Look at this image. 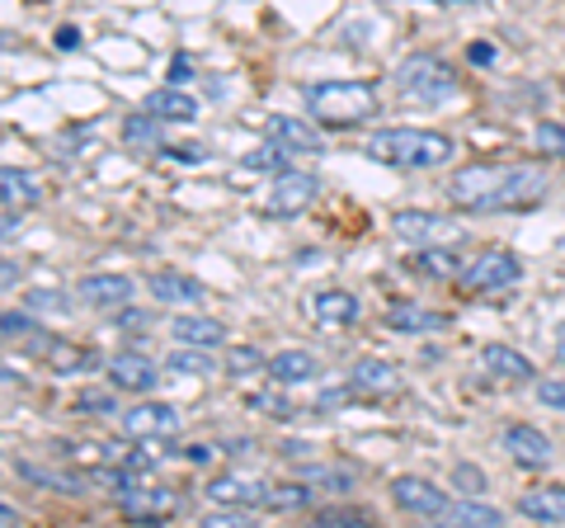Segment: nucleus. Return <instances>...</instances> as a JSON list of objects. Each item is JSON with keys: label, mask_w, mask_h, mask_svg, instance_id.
Here are the masks:
<instances>
[{"label": "nucleus", "mask_w": 565, "mask_h": 528, "mask_svg": "<svg viewBox=\"0 0 565 528\" xmlns=\"http://www.w3.org/2000/svg\"><path fill=\"white\" fill-rule=\"evenodd\" d=\"M180 430V411L170 401H137V406L122 411V434L132 444H151V439H170Z\"/></svg>", "instance_id": "423d86ee"}, {"label": "nucleus", "mask_w": 565, "mask_h": 528, "mask_svg": "<svg viewBox=\"0 0 565 528\" xmlns=\"http://www.w3.org/2000/svg\"><path fill=\"white\" fill-rule=\"evenodd\" d=\"M76 43H81V33H76V29H62V33H57V47H66V52H71Z\"/></svg>", "instance_id": "49530a36"}, {"label": "nucleus", "mask_w": 565, "mask_h": 528, "mask_svg": "<svg viewBox=\"0 0 565 528\" xmlns=\"http://www.w3.org/2000/svg\"><path fill=\"white\" fill-rule=\"evenodd\" d=\"M264 128H269L274 147H282V151H321L326 147L321 133H316L307 118H282V114H274V118H264Z\"/></svg>", "instance_id": "f3484780"}, {"label": "nucleus", "mask_w": 565, "mask_h": 528, "mask_svg": "<svg viewBox=\"0 0 565 528\" xmlns=\"http://www.w3.org/2000/svg\"><path fill=\"white\" fill-rule=\"evenodd\" d=\"M226 368H232V373H255V368H269V359H264L255 345H245V349H232Z\"/></svg>", "instance_id": "e433bc0d"}, {"label": "nucleus", "mask_w": 565, "mask_h": 528, "mask_svg": "<svg viewBox=\"0 0 565 528\" xmlns=\"http://www.w3.org/2000/svg\"><path fill=\"white\" fill-rule=\"evenodd\" d=\"M122 137H128L132 147H156V142H161V123H156L151 114L128 118V123H122Z\"/></svg>", "instance_id": "7c9ffc66"}, {"label": "nucleus", "mask_w": 565, "mask_h": 528, "mask_svg": "<svg viewBox=\"0 0 565 528\" xmlns=\"http://www.w3.org/2000/svg\"><path fill=\"white\" fill-rule=\"evenodd\" d=\"M166 368L170 373H184V378H207L217 363H212V355H203V349H174L166 359Z\"/></svg>", "instance_id": "c756f323"}, {"label": "nucleus", "mask_w": 565, "mask_h": 528, "mask_svg": "<svg viewBox=\"0 0 565 528\" xmlns=\"http://www.w3.org/2000/svg\"><path fill=\"white\" fill-rule=\"evenodd\" d=\"M444 519H452L457 528H504V515L500 509H490L481 500H452V509Z\"/></svg>", "instance_id": "393cba45"}, {"label": "nucleus", "mask_w": 565, "mask_h": 528, "mask_svg": "<svg viewBox=\"0 0 565 528\" xmlns=\"http://www.w3.org/2000/svg\"><path fill=\"white\" fill-rule=\"evenodd\" d=\"M504 448H509V457H514L519 467H527V472L552 467V439H546L542 430H533V425L504 430Z\"/></svg>", "instance_id": "9d476101"}, {"label": "nucleus", "mask_w": 565, "mask_h": 528, "mask_svg": "<svg viewBox=\"0 0 565 528\" xmlns=\"http://www.w3.org/2000/svg\"><path fill=\"white\" fill-rule=\"evenodd\" d=\"M452 482H457V490L486 496V472H481V467H471V463H457V467H452Z\"/></svg>", "instance_id": "c9c22d12"}, {"label": "nucleus", "mask_w": 565, "mask_h": 528, "mask_svg": "<svg viewBox=\"0 0 565 528\" xmlns=\"http://www.w3.org/2000/svg\"><path fill=\"white\" fill-rule=\"evenodd\" d=\"M207 500L217 505H269V486H264L259 477H245V472H226V477H212L207 482Z\"/></svg>", "instance_id": "1a4fd4ad"}, {"label": "nucleus", "mask_w": 565, "mask_h": 528, "mask_svg": "<svg viewBox=\"0 0 565 528\" xmlns=\"http://www.w3.org/2000/svg\"><path fill=\"white\" fill-rule=\"evenodd\" d=\"M170 336L180 349H203V355H212L217 345H226V326L212 321V316H174Z\"/></svg>", "instance_id": "f8f14e48"}, {"label": "nucleus", "mask_w": 565, "mask_h": 528, "mask_svg": "<svg viewBox=\"0 0 565 528\" xmlns=\"http://www.w3.org/2000/svg\"><path fill=\"white\" fill-rule=\"evenodd\" d=\"M118 505H122V515H128V519H137V524H156V519H170L180 500H174V490L137 486V490H128V496H118Z\"/></svg>", "instance_id": "ddd939ff"}, {"label": "nucleus", "mask_w": 565, "mask_h": 528, "mask_svg": "<svg viewBox=\"0 0 565 528\" xmlns=\"http://www.w3.org/2000/svg\"><path fill=\"white\" fill-rule=\"evenodd\" d=\"M363 316V303L349 288H326L311 297V321L316 326H353Z\"/></svg>", "instance_id": "2eb2a0df"}, {"label": "nucleus", "mask_w": 565, "mask_h": 528, "mask_svg": "<svg viewBox=\"0 0 565 528\" xmlns=\"http://www.w3.org/2000/svg\"><path fill=\"white\" fill-rule=\"evenodd\" d=\"M184 457H189V463H212V457H217V448H207V444H193V448H184Z\"/></svg>", "instance_id": "37998d69"}, {"label": "nucleus", "mask_w": 565, "mask_h": 528, "mask_svg": "<svg viewBox=\"0 0 565 528\" xmlns=\"http://www.w3.org/2000/svg\"><path fill=\"white\" fill-rule=\"evenodd\" d=\"M76 297L85 307H122L132 297V278L128 274H90L76 284Z\"/></svg>", "instance_id": "dca6fc26"}, {"label": "nucleus", "mask_w": 565, "mask_h": 528, "mask_svg": "<svg viewBox=\"0 0 565 528\" xmlns=\"http://www.w3.org/2000/svg\"><path fill=\"white\" fill-rule=\"evenodd\" d=\"M392 232H396L401 241L424 245V241H444V236H452L457 226H452L448 218H438V213H424V208H401V213H392Z\"/></svg>", "instance_id": "9b49d317"}, {"label": "nucleus", "mask_w": 565, "mask_h": 528, "mask_svg": "<svg viewBox=\"0 0 565 528\" xmlns=\"http://www.w3.org/2000/svg\"><path fill=\"white\" fill-rule=\"evenodd\" d=\"M269 505L274 509H302V505H311V490L307 486H269Z\"/></svg>", "instance_id": "f704fd0d"}, {"label": "nucleus", "mask_w": 565, "mask_h": 528, "mask_svg": "<svg viewBox=\"0 0 565 528\" xmlns=\"http://www.w3.org/2000/svg\"><path fill=\"white\" fill-rule=\"evenodd\" d=\"M471 62H476V66H490V62H494V47H490V43H476V47H471Z\"/></svg>", "instance_id": "c03bdc74"}, {"label": "nucleus", "mask_w": 565, "mask_h": 528, "mask_svg": "<svg viewBox=\"0 0 565 528\" xmlns=\"http://www.w3.org/2000/svg\"><path fill=\"white\" fill-rule=\"evenodd\" d=\"M199 528H255V519L245 509H222V515H203Z\"/></svg>", "instance_id": "4c0bfd02"}, {"label": "nucleus", "mask_w": 565, "mask_h": 528, "mask_svg": "<svg viewBox=\"0 0 565 528\" xmlns=\"http://www.w3.org/2000/svg\"><path fill=\"white\" fill-rule=\"evenodd\" d=\"M302 477L311 486H321V490H349L353 486V472H330V467H307Z\"/></svg>", "instance_id": "72a5a7b5"}, {"label": "nucleus", "mask_w": 565, "mask_h": 528, "mask_svg": "<svg viewBox=\"0 0 565 528\" xmlns=\"http://www.w3.org/2000/svg\"><path fill=\"white\" fill-rule=\"evenodd\" d=\"M316 193H321V180L307 170H288V175H278L274 189H269V208L282 218H297V213H307V208L316 203Z\"/></svg>", "instance_id": "0eeeda50"}, {"label": "nucleus", "mask_w": 565, "mask_h": 528, "mask_svg": "<svg viewBox=\"0 0 565 528\" xmlns=\"http://www.w3.org/2000/svg\"><path fill=\"white\" fill-rule=\"evenodd\" d=\"M411 270L419 278H448L452 270H462V264H457L452 251H419V255H411Z\"/></svg>", "instance_id": "c85d7f7f"}, {"label": "nucleus", "mask_w": 565, "mask_h": 528, "mask_svg": "<svg viewBox=\"0 0 565 528\" xmlns=\"http://www.w3.org/2000/svg\"><path fill=\"white\" fill-rule=\"evenodd\" d=\"M533 147L565 161V123H537V128H533Z\"/></svg>", "instance_id": "2f4dec72"}, {"label": "nucleus", "mask_w": 565, "mask_h": 528, "mask_svg": "<svg viewBox=\"0 0 565 528\" xmlns=\"http://www.w3.org/2000/svg\"><path fill=\"white\" fill-rule=\"evenodd\" d=\"M481 363L504 382H533L537 378L533 359L519 355V349H509V345H481Z\"/></svg>", "instance_id": "6ab92c4d"}, {"label": "nucleus", "mask_w": 565, "mask_h": 528, "mask_svg": "<svg viewBox=\"0 0 565 528\" xmlns=\"http://www.w3.org/2000/svg\"><path fill=\"white\" fill-rule=\"evenodd\" d=\"M147 288H151V297H156V303H203V297H207V288L199 284V278H189V274H166V270H156L151 278H147Z\"/></svg>", "instance_id": "aec40b11"}, {"label": "nucleus", "mask_w": 565, "mask_h": 528, "mask_svg": "<svg viewBox=\"0 0 565 528\" xmlns=\"http://www.w3.org/2000/svg\"><path fill=\"white\" fill-rule=\"evenodd\" d=\"M382 321L392 326V330H444L448 316L434 311V307H419V303H392Z\"/></svg>", "instance_id": "5701e85b"}, {"label": "nucleus", "mask_w": 565, "mask_h": 528, "mask_svg": "<svg viewBox=\"0 0 565 528\" xmlns=\"http://www.w3.org/2000/svg\"><path fill=\"white\" fill-rule=\"evenodd\" d=\"M353 387H363V392H396L401 373L392 363H382V359H359L353 363Z\"/></svg>", "instance_id": "b1692460"}, {"label": "nucleus", "mask_w": 565, "mask_h": 528, "mask_svg": "<svg viewBox=\"0 0 565 528\" xmlns=\"http://www.w3.org/2000/svg\"><path fill=\"white\" fill-rule=\"evenodd\" d=\"M20 477L24 482H39V486H52V490H66V496H81L85 482L71 477V472H57V467H39V463H20Z\"/></svg>", "instance_id": "bb28decb"}, {"label": "nucleus", "mask_w": 565, "mask_h": 528, "mask_svg": "<svg viewBox=\"0 0 565 528\" xmlns=\"http://www.w3.org/2000/svg\"><path fill=\"white\" fill-rule=\"evenodd\" d=\"M321 373V359L311 355V349H282V355L269 359V378L278 387H297V382H311Z\"/></svg>", "instance_id": "412c9836"}, {"label": "nucleus", "mask_w": 565, "mask_h": 528, "mask_svg": "<svg viewBox=\"0 0 565 528\" xmlns=\"http://www.w3.org/2000/svg\"><path fill=\"white\" fill-rule=\"evenodd\" d=\"M519 260L500 251V245H490V251H481L471 264H462V288L471 293H494V288H509V284H519Z\"/></svg>", "instance_id": "39448f33"}, {"label": "nucleus", "mask_w": 565, "mask_h": 528, "mask_svg": "<svg viewBox=\"0 0 565 528\" xmlns=\"http://www.w3.org/2000/svg\"><path fill=\"white\" fill-rule=\"evenodd\" d=\"M29 307H39V311H66V293H52V288H39V293H29L24 297Z\"/></svg>", "instance_id": "ea45409f"}, {"label": "nucleus", "mask_w": 565, "mask_h": 528, "mask_svg": "<svg viewBox=\"0 0 565 528\" xmlns=\"http://www.w3.org/2000/svg\"><path fill=\"white\" fill-rule=\"evenodd\" d=\"M311 118L330 123V128H349V123H363L377 114V91L367 81H321L302 91Z\"/></svg>", "instance_id": "7ed1b4c3"}, {"label": "nucleus", "mask_w": 565, "mask_h": 528, "mask_svg": "<svg viewBox=\"0 0 565 528\" xmlns=\"http://www.w3.org/2000/svg\"><path fill=\"white\" fill-rule=\"evenodd\" d=\"M392 500L401 509H411V515H424V519H444L452 509V500L444 496V490H438L434 482H424V477H396L392 482Z\"/></svg>", "instance_id": "6e6552de"}, {"label": "nucleus", "mask_w": 565, "mask_h": 528, "mask_svg": "<svg viewBox=\"0 0 565 528\" xmlns=\"http://www.w3.org/2000/svg\"><path fill=\"white\" fill-rule=\"evenodd\" d=\"M0 330H6V340H14V336H33V321L24 311H6V321H0Z\"/></svg>", "instance_id": "a19ab883"}, {"label": "nucleus", "mask_w": 565, "mask_h": 528, "mask_svg": "<svg viewBox=\"0 0 565 528\" xmlns=\"http://www.w3.org/2000/svg\"><path fill=\"white\" fill-rule=\"evenodd\" d=\"M14 232H20V222H14V208H6V241H10Z\"/></svg>", "instance_id": "de8ad7c7"}, {"label": "nucleus", "mask_w": 565, "mask_h": 528, "mask_svg": "<svg viewBox=\"0 0 565 528\" xmlns=\"http://www.w3.org/2000/svg\"><path fill=\"white\" fill-rule=\"evenodd\" d=\"M546 193V175L537 166H462L448 180V199L471 213H500V208L537 203Z\"/></svg>", "instance_id": "f257e3e1"}, {"label": "nucleus", "mask_w": 565, "mask_h": 528, "mask_svg": "<svg viewBox=\"0 0 565 528\" xmlns=\"http://www.w3.org/2000/svg\"><path fill=\"white\" fill-rule=\"evenodd\" d=\"M81 363H85L81 349H71V345H57V349H52V368H62V373H66V368H81Z\"/></svg>", "instance_id": "79ce46f5"}, {"label": "nucleus", "mask_w": 565, "mask_h": 528, "mask_svg": "<svg viewBox=\"0 0 565 528\" xmlns=\"http://www.w3.org/2000/svg\"><path fill=\"white\" fill-rule=\"evenodd\" d=\"M424 528H457V524H452V519H429Z\"/></svg>", "instance_id": "09e8293b"}, {"label": "nucleus", "mask_w": 565, "mask_h": 528, "mask_svg": "<svg viewBox=\"0 0 565 528\" xmlns=\"http://www.w3.org/2000/svg\"><path fill=\"white\" fill-rule=\"evenodd\" d=\"M537 401H542V406H552V411H565V378L537 382Z\"/></svg>", "instance_id": "58836bf2"}, {"label": "nucleus", "mask_w": 565, "mask_h": 528, "mask_svg": "<svg viewBox=\"0 0 565 528\" xmlns=\"http://www.w3.org/2000/svg\"><path fill=\"white\" fill-rule=\"evenodd\" d=\"M156 378H161V368H156L147 355H114L109 359V382L118 387V392H151Z\"/></svg>", "instance_id": "4468645a"}, {"label": "nucleus", "mask_w": 565, "mask_h": 528, "mask_svg": "<svg viewBox=\"0 0 565 528\" xmlns=\"http://www.w3.org/2000/svg\"><path fill=\"white\" fill-rule=\"evenodd\" d=\"M81 411H109V397H81Z\"/></svg>", "instance_id": "a18cd8bd"}, {"label": "nucleus", "mask_w": 565, "mask_h": 528, "mask_svg": "<svg viewBox=\"0 0 565 528\" xmlns=\"http://www.w3.org/2000/svg\"><path fill=\"white\" fill-rule=\"evenodd\" d=\"M367 156L377 166H396V170H434L448 166L457 147L448 133H424V128H382L367 137Z\"/></svg>", "instance_id": "f03ea898"}, {"label": "nucleus", "mask_w": 565, "mask_h": 528, "mask_svg": "<svg viewBox=\"0 0 565 528\" xmlns=\"http://www.w3.org/2000/svg\"><path fill=\"white\" fill-rule=\"evenodd\" d=\"M288 156L292 151H282V147H259V151L245 156V166H250V170H278V175H288Z\"/></svg>", "instance_id": "473e14b6"}, {"label": "nucleus", "mask_w": 565, "mask_h": 528, "mask_svg": "<svg viewBox=\"0 0 565 528\" xmlns=\"http://www.w3.org/2000/svg\"><path fill=\"white\" fill-rule=\"evenodd\" d=\"M519 509L537 524H565V486H533L519 496Z\"/></svg>", "instance_id": "4be33fe9"}, {"label": "nucleus", "mask_w": 565, "mask_h": 528, "mask_svg": "<svg viewBox=\"0 0 565 528\" xmlns=\"http://www.w3.org/2000/svg\"><path fill=\"white\" fill-rule=\"evenodd\" d=\"M141 109H147L156 123H193L199 118V99L184 95L180 85H166V91H151Z\"/></svg>", "instance_id": "a211bd4d"}, {"label": "nucleus", "mask_w": 565, "mask_h": 528, "mask_svg": "<svg viewBox=\"0 0 565 528\" xmlns=\"http://www.w3.org/2000/svg\"><path fill=\"white\" fill-rule=\"evenodd\" d=\"M396 81H401V91L419 99V104H444L457 95V72L444 62V57H434V52H415V57H405L396 66Z\"/></svg>", "instance_id": "20e7f679"}, {"label": "nucleus", "mask_w": 565, "mask_h": 528, "mask_svg": "<svg viewBox=\"0 0 565 528\" xmlns=\"http://www.w3.org/2000/svg\"><path fill=\"white\" fill-rule=\"evenodd\" d=\"M311 528H382L367 509H353V505H334V509H316Z\"/></svg>", "instance_id": "a878e982"}, {"label": "nucleus", "mask_w": 565, "mask_h": 528, "mask_svg": "<svg viewBox=\"0 0 565 528\" xmlns=\"http://www.w3.org/2000/svg\"><path fill=\"white\" fill-rule=\"evenodd\" d=\"M0 184H6V208H14V203H39V180L24 175V170L6 166V170H0Z\"/></svg>", "instance_id": "cd10ccee"}]
</instances>
